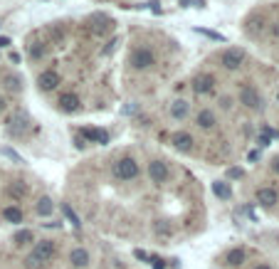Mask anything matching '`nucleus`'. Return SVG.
<instances>
[{"label":"nucleus","mask_w":279,"mask_h":269,"mask_svg":"<svg viewBox=\"0 0 279 269\" xmlns=\"http://www.w3.org/2000/svg\"><path fill=\"white\" fill-rule=\"evenodd\" d=\"M54 254H57V250H54V242L52 240H42L35 244V250H32V254L28 257V267L35 269L44 264V262H52L54 260Z\"/></svg>","instance_id":"f257e3e1"},{"label":"nucleus","mask_w":279,"mask_h":269,"mask_svg":"<svg viewBox=\"0 0 279 269\" xmlns=\"http://www.w3.org/2000/svg\"><path fill=\"white\" fill-rule=\"evenodd\" d=\"M114 176L121 180H134L138 176V163L134 158H121L119 163L114 166Z\"/></svg>","instance_id":"f03ea898"},{"label":"nucleus","mask_w":279,"mask_h":269,"mask_svg":"<svg viewBox=\"0 0 279 269\" xmlns=\"http://www.w3.org/2000/svg\"><path fill=\"white\" fill-rule=\"evenodd\" d=\"M240 102H242L247 109H262V96L257 94L254 86H242V92H240Z\"/></svg>","instance_id":"7ed1b4c3"},{"label":"nucleus","mask_w":279,"mask_h":269,"mask_svg":"<svg viewBox=\"0 0 279 269\" xmlns=\"http://www.w3.org/2000/svg\"><path fill=\"white\" fill-rule=\"evenodd\" d=\"M154 62H156V60H154V52L146 50V47H144V50H136V52L131 54V64H134L136 70H148Z\"/></svg>","instance_id":"20e7f679"},{"label":"nucleus","mask_w":279,"mask_h":269,"mask_svg":"<svg viewBox=\"0 0 279 269\" xmlns=\"http://www.w3.org/2000/svg\"><path fill=\"white\" fill-rule=\"evenodd\" d=\"M242 60H244L242 50H225L222 57H220V62H222L225 70H238L240 64H242Z\"/></svg>","instance_id":"39448f33"},{"label":"nucleus","mask_w":279,"mask_h":269,"mask_svg":"<svg viewBox=\"0 0 279 269\" xmlns=\"http://www.w3.org/2000/svg\"><path fill=\"white\" fill-rule=\"evenodd\" d=\"M148 176H151V180L160 186V183H166L168 180V166L163 163V160H154L151 166H148Z\"/></svg>","instance_id":"423d86ee"},{"label":"nucleus","mask_w":279,"mask_h":269,"mask_svg":"<svg viewBox=\"0 0 279 269\" xmlns=\"http://www.w3.org/2000/svg\"><path fill=\"white\" fill-rule=\"evenodd\" d=\"M57 84H60V74H57L54 70H47V72H42L40 74V89L42 92H52Z\"/></svg>","instance_id":"0eeeda50"},{"label":"nucleus","mask_w":279,"mask_h":269,"mask_svg":"<svg viewBox=\"0 0 279 269\" xmlns=\"http://www.w3.org/2000/svg\"><path fill=\"white\" fill-rule=\"evenodd\" d=\"M257 202L264 205V208H272V205L277 202V190H272V188H260V190H257Z\"/></svg>","instance_id":"6e6552de"},{"label":"nucleus","mask_w":279,"mask_h":269,"mask_svg":"<svg viewBox=\"0 0 279 269\" xmlns=\"http://www.w3.org/2000/svg\"><path fill=\"white\" fill-rule=\"evenodd\" d=\"M60 109L62 112H77L80 109V96L77 94H62L60 96Z\"/></svg>","instance_id":"1a4fd4ad"},{"label":"nucleus","mask_w":279,"mask_h":269,"mask_svg":"<svg viewBox=\"0 0 279 269\" xmlns=\"http://www.w3.org/2000/svg\"><path fill=\"white\" fill-rule=\"evenodd\" d=\"M82 138H89V141H96V144H106L109 141V134L106 131H99V128H84L82 131Z\"/></svg>","instance_id":"9d476101"},{"label":"nucleus","mask_w":279,"mask_h":269,"mask_svg":"<svg viewBox=\"0 0 279 269\" xmlns=\"http://www.w3.org/2000/svg\"><path fill=\"white\" fill-rule=\"evenodd\" d=\"M70 262H72L74 267H86V264H89V252H86V250H82V247L72 250V254H70Z\"/></svg>","instance_id":"9b49d317"},{"label":"nucleus","mask_w":279,"mask_h":269,"mask_svg":"<svg viewBox=\"0 0 279 269\" xmlns=\"http://www.w3.org/2000/svg\"><path fill=\"white\" fill-rule=\"evenodd\" d=\"M212 84H215V79L210 77V74H200V77L196 79V84H193V86H196V92H198V94H205V92H210V89H212Z\"/></svg>","instance_id":"f8f14e48"},{"label":"nucleus","mask_w":279,"mask_h":269,"mask_svg":"<svg viewBox=\"0 0 279 269\" xmlns=\"http://www.w3.org/2000/svg\"><path fill=\"white\" fill-rule=\"evenodd\" d=\"M173 144H176V148H180V151H190V148H193V138H190L188 134H176V136H173Z\"/></svg>","instance_id":"ddd939ff"},{"label":"nucleus","mask_w":279,"mask_h":269,"mask_svg":"<svg viewBox=\"0 0 279 269\" xmlns=\"http://www.w3.org/2000/svg\"><path fill=\"white\" fill-rule=\"evenodd\" d=\"M2 218H5L8 222H22V210L15 208V205H8V208L2 210Z\"/></svg>","instance_id":"4468645a"},{"label":"nucleus","mask_w":279,"mask_h":269,"mask_svg":"<svg viewBox=\"0 0 279 269\" xmlns=\"http://www.w3.org/2000/svg\"><path fill=\"white\" fill-rule=\"evenodd\" d=\"M212 192H215L218 198H222V200H230V198H232V188H230L228 183H222V180L212 183Z\"/></svg>","instance_id":"2eb2a0df"},{"label":"nucleus","mask_w":279,"mask_h":269,"mask_svg":"<svg viewBox=\"0 0 279 269\" xmlns=\"http://www.w3.org/2000/svg\"><path fill=\"white\" fill-rule=\"evenodd\" d=\"M196 121H198V126H202V128H212V126H215V114L208 112V109H202Z\"/></svg>","instance_id":"dca6fc26"},{"label":"nucleus","mask_w":279,"mask_h":269,"mask_svg":"<svg viewBox=\"0 0 279 269\" xmlns=\"http://www.w3.org/2000/svg\"><path fill=\"white\" fill-rule=\"evenodd\" d=\"M170 114H173V118H186L188 116V102H173V106H170Z\"/></svg>","instance_id":"f3484780"},{"label":"nucleus","mask_w":279,"mask_h":269,"mask_svg":"<svg viewBox=\"0 0 279 269\" xmlns=\"http://www.w3.org/2000/svg\"><path fill=\"white\" fill-rule=\"evenodd\" d=\"M225 262L230 264V267H238L244 262V250H230L228 252V257H225Z\"/></svg>","instance_id":"a211bd4d"},{"label":"nucleus","mask_w":279,"mask_h":269,"mask_svg":"<svg viewBox=\"0 0 279 269\" xmlns=\"http://www.w3.org/2000/svg\"><path fill=\"white\" fill-rule=\"evenodd\" d=\"M38 215H42V218L52 215V200L50 198H42L40 202H38Z\"/></svg>","instance_id":"6ab92c4d"},{"label":"nucleus","mask_w":279,"mask_h":269,"mask_svg":"<svg viewBox=\"0 0 279 269\" xmlns=\"http://www.w3.org/2000/svg\"><path fill=\"white\" fill-rule=\"evenodd\" d=\"M12 240H15V244H30V242H32V232L22 230V232H18Z\"/></svg>","instance_id":"aec40b11"},{"label":"nucleus","mask_w":279,"mask_h":269,"mask_svg":"<svg viewBox=\"0 0 279 269\" xmlns=\"http://www.w3.org/2000/svg\"><path fill=\"white\" fill-rule=\"evenodd\" d=\"M62 212L67 215V220H70V222H72L74 228H80V225H82V220H80V218H77V215H74V210H72L70 205H62Z\"/></svg>","instance_id":"412c9836"},{"label":"nucleus","mask_w":279,"mask_h":269,"mask_svg":"<svg viewBox=\"0 0 279 269\" xmlns=\"http://www.w3.org/2000/svg\"><path fill=\"white\" fill-rule=\"evenodd\" d=\"M10 195H12V198H22V195H25V186H22V183H12V186H10Z\"/></svg>","instance_id":"4be33fe9"},{"label":"nucleus","mask_w":279,"mask_h":269,"mask_svg":"<svg viewBox=\"0 0 279 269\" xmlns=\"http://www.w3.org/2000/svg\"><path fill=\"white\" fill-rule=\"evenodd\" d=\"M180 5H183V8H202L205 0H180Z\"/></svg>","instance_id":"5701e85b"},{"label":"nucleus","mask_w":279,"mask_h":269,"mask_svg":"<svg viewBox=\"0 0 279 269\" xmlns=\"http://www.w3.org/2000/svg\"><path fill=\"white\" fill-rule=\"evenodd\" d=\"M151 260V267L154 269H166V262L163 260H158V257H148Z\"/></svg>","instance_id":"b1692460"},{"label":"nucleus","mask_w":279,"mask_h":269,"mask_svg":"<svg viewBox=\"0 0 279 269\" xmlns=\"http://www.w3.org/2000/svg\"><path fill=\"white\" fill-rule=\"evenodd\" d=\"M2 154L8 156V158H12V160H15V163H22V158H20V156L15 154V151H12V148H5V151H2Z\"/></svg>","instance_id":"393cba45"},{"label":"nucleus","mask_w":279,"mask_h":269,"mask_svg":"<svg viewBox=\"0 0 279 269\" xmlns=\"http://www.w3.org/2000/svg\"><path fill=\"white\" fill-rule=\"evenodd\" d=\"M228 176H230V178H242V170H240V168H230Z\"/></svg>","instance_id":"a878e982"},{"label":"nucleus","mask_w":279,"mask_h":269,"mask_svg":"<svg viewBox=\"0 0 279 269\" xmlns=\"http://www.w3.org/2000/svg\"><path fill=\"white\" fill-rule=\"evenodd\" d=\"M134 254H136V257H138V260H148V254H146V252H144V250H136V252H134Z\"/></svg>","instance_id":"bb28decb"},{"label":"nucleus","mask_w":279,"mask_h":269,"mask_svg":"<svg viewBox=\"0 0 279 269\" xmlns=\"http://www.w3.org/2000/svg\"><path fill=\"white\" fill-rule=\"evenodd\" d=\"M8 84H10V89H18V79L15 77H8Z\"/></svg>","instance_id":"cd10ccee"},{"label":"nucleus","mask_w":279,"mask_h":269,"mask_svg":"<svg viewBox=\"0 0 279 269\" xmlns=\"http://www.w3.org/2000/svg\"><path fill=\"white\" fill-rule=\"evenodd\" d=\"M151 12H156V15H158V12H160V8H158V2H151Z\"/></svg>","instance_id":"c85d7f7f"},{"label":"nucleus","mask_w":279,"mask_h":269,"mask_svg":"<svg viewBox=\"0 0 279 269\" xmlns=\"http://www.w3.org/2000/svg\"><path fill=\"white\" fill-rule=\"evenodd\" d=\"M272 168H274V173H279V156L272 160Z\"/></svg>","instance_id":"c756f323"},{"label":"nucleus","mask_w":279,"mask_h":269,"mask_svg":"<svg viewBox=\"0 0 279 269\" xmlns=\"http://www.w3.org/2000/svg\"><path fill=\"white\" fill-rule=\"evenodd\" d=\"M8 44H10V40H8V38H0V47H8Z\"/></svg>","instance_id":"7c9ffc66"},{"label":"nucleus","mask_w":279,"mask_h":269,"mask_svg":"<svg viewBox=\"0 0 279 269\" xmlns=\"http://www.w3.org/2000/svg\"><path fill=\"white\" fill-rule=\"evenodd\" d=\"M254 269H272V267H270V264H257Z\"/></svg>","instance_id":"2f4dec72"},{"label":"nucleus","mask_w":279,"mask_h":269,"mask_svg":"<svg viewBox=\"0 0 279 269\" xmlns=\"http://www.w3.org/2000/svg\"><path fill=\"white\" fill-rule=\"evenodd\" d=\"M0 106H2V102H0Z\"/></svg>","instance_id":"473e14b6"},{"label":"nucleus","mask_w":279,"mask_h":269,"mask_svg":"<svg viewBox=\"0 0 279 269\" xmlns=\"http://www.w3.org/2000/svg\"><path fill=\"white\" fill-rule=\"evenodd\" d=\"M277 99H279V96H277Z\"/></svg>","instance_id":"72a5a7b5"}]
</instances>
